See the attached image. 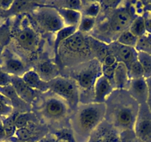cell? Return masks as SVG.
<instances>
[{"mask_svg":"<svg viewBox=\"0 0 151 142\" xmlns=\"http://www.w3.org/2000/svg\"><path fill=\"white\" fill-rule=\"evenodd\" d=\"M104 121L119 134L133 131L139 104L127 90H114L105 101Z\"/></svg>","mask_w":151,"mask_h":142,"instance_id":"1","label":"cell"},{"mask_svg":"<svg viewBox=\"0 0 151 142\" xmlns=\"http://www.w3.org/2000/svg\"><path fill=\"white\" fill-rule=\"evenodd\" d=\"M70 118L74 142H89L93 133L104 121L105 104L79 102Z\"/></svg>","mask_w":151,"mask_h":142,"instance_id":"2","label":"cell"},{"mask_svg":"<svg viewBox=\"0 0 151 142\" xmlns=\"http://www.w3.org/2000/svg\"><path fill=\"white\" fill-rule=\"evenodd\" d=\"M131 7L120 6L113 10V12L108 16L105 23L101 25L102 30H100V33H103L106 30L105 35L101 40V42L112 43L114 39L119 37L123 32L129 30L130 24H132L135 18L132 12Z\"/></svg>","mask_w":151,"mask_h":142,"instance_id":"3","label":"cell"},{"mask_svg":"<svg viewBox=\"0 0 151 142\" xmlns=\"http://www.w3.org/2000/svg\"><path fill=\"white\" fill-rule=\"evenodd\" d=\"M44 93V96L36 103V112L49 124L63 121L71 110L68 103L50 91Z\"/></svg>","mask_w":151,"mask_h":142,"instance_id":"4","label":"cell"},{"mask_svg":"<svg viewBox=\"0 0 151 142\" xmlns=\"http://www.w3.org/2000/svg\"><path fill=\"white\" fill-rule=\"evenodd\" d=\"M101 75V63L96 59H93L77 65L70 78L77 85L80 96L85 93L88 94L90 98L91 91L93 93L96 81Z\"/></svg>","mask_w":151,"mask_h":142,"instance_id":"5","label":"cell"},{"mask_svg":"<svg viewBox=\"0 0 151 142\" xmlns=\"http://www.w3.org/2000/svg\"><path fill=\"white\" fill-rule=\"evenodd\" d=\"M48 90L65 100L71 110H75L80 101L76 82L70 77L57 76L48 82Z\"/></svg>","mask_w":151,"mask_h":142,"instance_id":"6","label":"cell"},{"mask_svg":"<svg viewBox=\"0 0 151 142\" xmlns=\"http://www.w3.org/2000/svg\"><path fill=\"white\" fill-rule=\"evenodd\" d=\"M91 53L89 41L85 37V34L77 31L70 38L64 41L60 44L58 50V56L64 58H73L79 60L84 59L90 56ZM58 57V56H57Z\"/></svg>","mask_w":151,"mask_h":142,"instance_id":"7","label":"cell"},{"mask_svg":"<svg viewBox=\"0 0 151 142\" xmlns=\"http://www.w3.org/2000/svg\"><path fill=\"white\" fill-rule=\"evenodd\" d=\"M33 18L42 30L50 33H57L65 27L63 21L57 10L49 6L38 7L33 10Z\"/></svg>","mask_w":151,"mask_h":142,"instance_id":"8","label":"cell"},{"mask_svg":"<svg viewBox=\"0 0 151 142\" xmlns=\"http://www.w3.org/2000/svg\"><path fill=\"white\" fill-rule=\"evenodd\" d=\"M133 132L139 141H151V111L146 104L139 105Z\"/></svg>","mask_w":151,"mask_h":142,"instance_id":"9","label":"cell"},{"mask_svg":"<svg viewBox=\"0 0 151 142\" xmlns=\"http://www.w3.org/2000/svg\"><path fill=\"white\" fill-rule=\"evenodd\" d=\"M17 41L21 48L27 52L33 53L39 47V37L27 19L22 22V29L17 35Z\"/></svg>","mask_w":151,"mask_h":142,"instance_id":"10","label":"cell"},{"mask_svg":"<svg viewBox=\"0 0 151 142\" xmlns=\"http://www.w3.org/2000/svg\"><path fill=\"white\" fill-rule=\"evenodd\" d=\"M1 69L11 76L19 77H22L26 72L25 65L23 61L14 53H10L8 50L4 53Z\"/></svg>","mask_w":151,"mask_h":142,"instance_id":"11","label":"cell"},{"mask_svg":"<svg viewBox=\"0 0 151 142\" xmlns=\"http://www.w3.org/2000/svg\"><path fill=\"white\" fill-rule=\"evenodd\" d=\"M110 53L116 58L118 62H122L128 67L133 62L137 60L138 50L136 48L127 47L116 42L110 43Z\"/></svg>","mask_w":151,"mask_h":142,"instance_id":"12","label":"cell"},{"mask_svg":"<svg viewBox=\"0 0 151 142\" xmlns=\"http://www.w3.org/2000/svg\"><path fill=\"white\" fill-rule=\"evenodd\" d=\"M115 90L113 83L107 78L101 75L95 82L93 87V102L104 104L107 98Z\"/></svg>","mask_w":151,"mask_h":142,"instance_id":"13","label":"cell"},{"mask_svg":"<svg viewBox=\"0 0 151 142\" xmlns=\"http://www.w3.org/2000/svg\"><path fill=\"white\" fill-rule=\"evenodd\" d=\"M11 86L14 87L17 95L27 104H30L36 100L37 91L30 88L19 76H11Z\"/></svg>","mask_w":151,"mask_h":142,"instance_id":"14","label":"cell"},{"mask_svg":"<svg viewBox=\"0 0 151 142\" xmlns=\"http://www.w3.org/2000/svg\"><path fill=\"white\" fill-rule=\"evenodd\" d=\"M127 91L139 105L146 104L148 88L145 78L130 80Z\"/></svg>","mask_w":151,"mask_h":142,"instance_id":"15","label":"cell"},{"mask_svg":"<svg viewBox=\"0 0 151 142\" xmlns=\"http://www.w3.org/2000/svg\"><path fill=\"white\" fill-rule=\"evenodd\" d=\"M118 135V132L110 124L106 122L103 125L101 123L93 133L89 142H117Z\"/></svg>","mask_w":151,"mask_h":142,"instance_id":"16","label":"cell"},{"mask_svg":"<svg viewBox=\"0 0 151 142\" xmlns=\"http://www.w3.org/2000/svg\"><path fill=\"white\" fill-rule=\"evenodd\" d=\"M22 80L33 90L46 93L48 91V82H44L34 70H29L22 76Z\"/></svg>","mask_w":151,"mask_h":142,"instance_id":"17","label":"cell"},{"mask_svg":"<svg viewBox=\"0 0 151 142\" xmlns=\"http://www.w3.org/2000/svg\"><path fill=\"white\" fill-rule=\"evenodd\" d=\"M130 81L127 66L122 62H118L113 75V85L115 90H127Z\"/></svg>","mask_w":151,"mask_h":142,"instance_id":"18","label":"cell"},{"mask_svg":"<svg viewBox=\"0 0 151 142\" xmlns=\"http://www.w3.org/2000/svg\"><path fill=\"white\" fill-rule=\"evenodd\" d=\"M34 70V69H33ZM44 82H49L59 76V70L56 65L47 61L41 62L34 70Z\"/></svg>","mask_w":151,"mask_h":142,"instance_id":"19","label":"cell"},{"mask_svg":"<svg viewBox=\"0 0 151 142\" xmlns=\"http://www.w3.org/2000/svg\"><path fill=\"white\" fill-rule=\"evenodd\" d=\"M39 129L36 124L32 121H30L25 127L17 129L14 137L19 140L26 142H39L41 138L38 132Z\"/></svg>","mask_w":151,"mask_h":142,"instance_id":"20","label":"cell"},{"mask_svg":"<svg viewBox=\"0 0 151 142\" xmlns=\"http://www.w3.org/2000/svg\"><path fill=\"white\" fill-rule=\"evenodd\" d=\"M63 21L65 27H79L82 19L80 11L65 8H56Z\"/></svg>","mask_w":151,"mask_h":142,"instance_id":"21","label":"cell"},{"mask_svg":"<svg viewBox=\"0 0 151 142\" xmlns=\"http://www.w3.org/2000/svg\"><path fill=\"white\" fill-rule=\"evenodd\" d=\"M40 5L52 7L54 8H65L76 11H81L82 2L79 0H56V1H46V2H36Z\"/></svg>","mask_w":151,"mask_h":142,"instance_id":"22","label":"cell"},{"mask_svg":"<svg viewBox=\"0 0 151 142\" xmlns=\"http://www.w3.org/2000/svg\"><path fill=\"white\" fill-rule=\"evenodd\" d=\"M77 31L78 27H65L56 33L54 40V53L56 59L58 56V50L60 44Z\"/></svg>","mask_w":151,"mask_h":142,"instance_id":"23","label":"cell"},{"mask_svg":"<svg viewBox=\"0 0 151 142\" xmlns=\"http://www.w3.org/2000/svg\"><path fill=\"white\" fill-rule=\"evenodd\" d=\"M129 30L138 39L143 37L147 33L145 17L142 16H136L130 24Z\"/></svg>","mask_w":151,"mask_h":142,"instance_id":"24","label":"cell"},{"mask_svg":"<svg viewBox=\"0 0 151 142\" xmlns=\"http://www.w3.org/2000/svg\"><path fill=\"white\" fill-rule=\"evenodd\" d=\"M137 59L143 68L145 78L151 77V54L143 50H138Z\"/></svg>","mask_w":151,"mask_h":142,"instance_id":"25","label":"cell"},{"mask_svg":"<svg viewBox=\"0 0 151 142\" xmlns=\"http://www.w3.org/2000/svg\"><path fill=\"white\" fill-rule=\"evenodd\" d=\"M83 3L85 5H83L82 3V8L80 11L82 15L96 19L100 12L101 3L99 2H85Z\"/></svg>","mask_w":151,"mask_h":142,"instance_id":"26","label":"cell"},{"mask_svg":"<svg viewBox=\"0 0 151 142\" xmlns=\"http://www.w3.org/2000/svg\"><path fill=\"white\" fill-rule=\"evenodd\" d=\"M0 94H2V95H4L5 97H6L7 98L11 101V102L12 103V105L14 107L15 104L17 105H20L21 103L22 104H26L24 101H23L17 95V93L14 90V87L11 86V85H8V86L2 87H0Z\"/></svg>","mask_w":151,"mask_h":142,"instance_id":"27","label":"cell"},{"mask_svg":"<svg viewBox=\"0 0 151 142\" xmlns=\"http://www.w3.org/2000/svg\"><path fill=\"white\" fill-rule=\"evenodd\" d=\"M138 40L139 39L130 33V30H127L120 35L116 39V42L124 46L136 48L138 44Z\"/></svg>","mask_w":151,"mask_h":142,"instance_id":"28","label":"cell"},{"mask_svg":"<svg viewBox=\"0 0 151 142\" xmlns=\"http://www.w3.org/2000/svg\"><path fill=\"white\" fill-rule=\"evenodd\" d=\"M15 118L16 114L13 113L10 116L2 118V124L8 139L14 137L17 130L15 124Z\"/></svg>","mask_w":151,"mask_h":142,"instance_id":"29","label":"cell"},{"mask_svg":"<svg viewBox=\"0 0 151 142\" xmlns=\"http://www.w3.org/2000/svg\"><path fill=\"white\" fill-rule=\"evenodd\" d=\"M96 26V18L82 15L80 23L78 27V31L85 34L89 33L94 30Z\"/></svg>","mask_w":151,"mask_h":142,"instance_id":"30","label":"cell"},{"mask_svg":"<svg viewBox=\"0 0 151 142\" xmlns=\"http://www.w3.org/2000/svg\"><path fill=\"white\" fill-rule=\"evenodd\" d=\"M14 107L8 98L0 94V118H4L13 114Z\"/></svg>","mask_w":151,"mask_h":142,"instance_id":"31","label":"cell"},{"mask_svg":"<svg viewBox=\"0 0 151 142\" xmlns=\"http://www.w3.org/2000/svg\"><path fill=\"white\" fill-rule=\"evenodd\" d=\"M127 70H128L129 78H130V80L145 78V73H144L143 68H142V65H140L138 59L133 62L127 67Z\"/></svg>","mask_w":151,"mask_h":142,"instance_id":"32","label":"cell"},{"mask_svg":"<svg viewBox=\"0 0 151 142\" xmlns=\"http://www.w3.org/2000/svg\"><path fill=\"white\" fill-rule=\"evenodd\" d=\"M34 3V2H27V1H17L14 2L12 6L10 8L11 11L14 13H20L25 11L27 8L33 6L32 4Z\"/></svg>","mask_w":151,"mask_h":142,"instance_id":"33","label":"cell"},{"mask_svg":"<svg viewBox=\"0 0 151 142\" xmlns=\"http://www.w3.org/2000/svg\"><path fill=\"white\" fill-rule=\"evenodd\" d=\"M39 142H74L70 141L66 138L63 135L59 136L58 135H46Z\"/></svg>","mask_w":151,"mask_h":142,"instance_id":"34","label":"cell"},{"mask_svg":"<svg viewBox=\"0 0 151 142\" xmlns=\"http://www.w3.org/2000/svg\"><path fill=\"white\" fill-rule=\"evenodd\" d=\"M11 83V76L5 73L0 67V87L8 86Z\"/></svg>","mask_w":151,"mask_h":142,"instance_id":"35","label":"cell"},{"mask_svg":"<svg viewBox=\"0 0 151 142\" xmlns=\"http://www.w3.org/2000/svg\"><path fill=\"white\" fill-rule=\"evenodd\" d=\"M117 64H118V61H117L116 58L113 56V54H111V53H108V54L104 58L102 62H101V65L107 67L115 66Z\"/></svg>","mask_w":151,"mask_h":142,"instance_id":"36","label":"cell"},{"mask_svg":"<svg viewBox=\"0 0 151 142\" xmlns=\"http://www.w3.org/2000/svg\"><path fill=\"white\" fill-rule=\"evenodd\" d=\"M147 85L148 88V93H147V99L146 104L147 105L148 108L151 111V77L146 79Z\"/></svg>","mask_w":151,"mask_h":142,"instance_id":"37","label":"cell"},{"mask_svg":"<svg viewBox=\"0 0 151 142\" xmlns=\"http://www.w3.org/2000/svg\"><path fill=\"white\" fill-rule=\"evenodd\" d=\"M6 140H8V138H7L6 133H5L2 121V122L0 123V142H4Z\"/></svg>","mask_w":151,"mask_h":142,"instance_id":"38","label":"cell"},{"mask_svg":"<svg viewBox=\"0 0 151 142\" xmlns=\"http://www.w3.org/2000/svg\"><path fill=\"white\" fill-rule=\"evenodd\" d=\"M121 135H122L123 136H121V137H123V138H122V142H139V141L138 140H134L133 138H128V136H127V132H123V133H121Z\"/></svg>","mask_w":151,"mask_h":142,"instance_id":"39","label":"cell"},{"mask_svg":"<svg viewBox=\"0 0 151 142\" xmlns=\"http://www.w3.org/2000/svg\"><path fill=\"white\" fill-rule=\"evenodd\" d=\"M8 142H26V141H22L19 140L18 138H17L16 137H12L11 138L8 139Z\"/></svg>","mask_w":151,"mask_h":142,"instance_id":"40","label":"cell"},{"mask_svg":"<svg viewBox=\"0 0 151 142\" xmlns=\"http://www.w3.org/2000/svg\"><path fill=\"white\" fill-rule=\"evenodd\" d=\"M145 10H146L149 14H151V2H150L147 5H145Z\"/></svg>","mask_w":151,"mask_h":142,"instance_id":"41","label":"cell"},{"mask_svg":"<svg viewBox=\"0 0 151 142\" xmlns=\"http://www.w3.org/2000/svg\"><path fill=\"white\" fill-rule=\"evenodd\" d=\"M2 118H0V123L2 122Z\"/></svg>","mask_w":151,"mask_h":142,"instance_id":"42","label":"cell"},{"mask_svg":"<svg viewBox=\"0 0 151 142\" xmlns=\"http://www.w3.org/2000/svg\"><path fill=\"white\" fill-rule=\"evenodd\" d=\"M0 53H1V47H0Z\"/></svg>","mask_w":151,"mask_h":142,"instance_id":"43","label":"cell"},{"mask_svg":"<svg viewBox=\"0 0 151 142\" xmlns=\"http://www.w3.org/2000/svg\"><path fill=\"white\" fill-rule=\"evenodd\" d=\"M4 142H7V141H4Z\"/></svg>","mask_w":151,"mask_h":142,"instance_id":"44","label":"cell"}]
</instances>
